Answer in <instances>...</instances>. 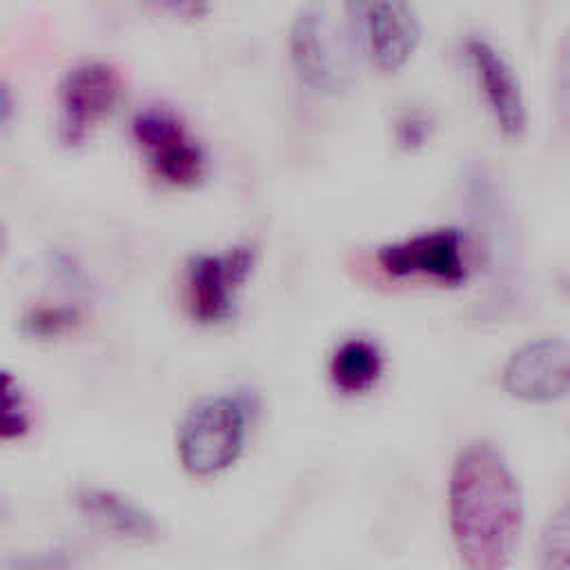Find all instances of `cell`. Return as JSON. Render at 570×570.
<instances>
[{
  "label": "cell",
  "mask_w": 570,
  "mask_h": 570,
  "mask_svg": "<svg viewBox=\"0 0 570 570\" xmlns=\"http://www.w3.org/2000/svg\"><path fill=\"white\" fill-rule=\"evenodd\" d=\"M448 521L468 570H508L523 530V494L503 452L476 439L450 468Z\"/></svg>",
  "instance_id": "obj_1"
},
{
  "label": "cell",
  "mask_w": 570,
  "mask_h": 570,
  "mask_svg": "<svg viewBox=\"0 0 570 570\" xmlns=\"http://www.w3.org/2000/svg\"><path fill=\"white\" fill-rule=\"evenodd\" d=\"M247 407L240 399L218 394L196 401L178 425L180 465L194 476H214L236 463L245 448Z\"/></svg>",
  "instance_id": "obj_2"
},
{
  "label": "cell",
  "mask_w": 570,
  "mask_h": 570,
  "mask_svg": "<svg viewBox=\"0 0 570 570\" xmlns=\"http://www.w3.org/2000/svg\"><path fill=\"white\" fill-rule=\"evenodd\" d=\"M131 136L147 167L171 187H196L207 176V151L180 114L145 105L131 118Z\"/></svg>",
  "instance_id": "obj_3"
},
{
  "label": "cell",
  "mask_w": 570,
  "mask_h": 570,
  "mask_svg": "<svg viewBox=\"0 0 570 570\" xmlns=\"http://www.w3.org/2000/svg\"><path fill=\"white\" fill-rule=\"evenodd\" d=\"M254 265L256 249L247 243L191 254L185 263V307L189 316L200 325L229 321Z\"/></svg>",
  "instance_id": "obj_4"
},
{
  "label": "cell",
  "mask_w": 570,
  "mask_h": 570,
  "mask_svg": "<svg viewBox=\"0 0 570 570\" xmlns=\"http://www.w3.org/2000/svg\"><path fill=\"white\" fill-rule=\"evenodd\" d=\"M350 33L343 31L325 7L305 4L289 24V60L298 80L321 94H336L347 87Z\"/></svg>",
  "instance_id": "obj_5"
},
{
  "label": "cell",
  "mask_w": 570,
  "mask_h": 570,
  "mask_svg": "<svg viewBox=\"0 0 570 570\" xmlns=\"http://www.w3.org/2000/svg\"><path fill=\"white\" fill-rule=\"evenodd\" d=\"M350 42L383 73L401 71L421 42V18L410 2L347 4Z\"/></svg>",
  "instance_id": "obj_6"
},
{
  "label": "cell",
  "mask_w": 570,
  "mask_h": 570,
  "mask_svg": "<svg viewBox=\"0 0 570 570\" xmlns=\"http://www.w3.org/2000/svg\"><path fill=\"white\" fill-rule=\"evenodd\" d=\"M122 91L120 71L105 60H82L69 67L58 85V140L82 145L114 111Z\"/></svg>",
  "instance_id": "obj_7"
},
{
  "label": "cell",
  "mask_w": 570,
  "mask_h": 570,
  "mask_svg": "<svg viewBox=\"0 0 570 570\" xmlns=\"http://www.w3.org/2000/svg\"><path fill=\"white\" fill-rule=\"evenodd\" d=\"M376 261L392 278H430L452 287L468 278L465 238L456 227H432L385 243Z\"/></svg>",
  "instance_id": "obj_8"
},
{
  "label": "cell",
  "mask_w": 570,
  "mask_h": 570,
  "mask_svg": "<svg viewBox=\"0 0 570 570\" xmlns=\"http://www.w3.org/2000/svg\"><path fill=\"white\" fill-rule=\"evenodd\" d=\"M465 58L499 131L521 138L528 129V102L510 60L483 36L465 38Z\"/></svg>",
  "instance_id": "obj_9"
},
{
  "label": "cell",
  "mask_w": 570,
  "mask_h": 570,
  "mask_svg": "<svg viewBox=\"0 0 570 570\" xmlns=\"http://www.w3.org/2000/svg\"><path fill=\"white\" fill-rule=\"evenodd\" d=\"M503 387L528 403H552L570 387V350L561 336H541L517 347L503 367Z\"/></svg>",
  "instance_id": "obj_10"
},
{
  "label": "cell",
  "mask_w": 570,
  "mask_h": 570,
  "mask_svg": "<svg viewBox=\"0 0 570 570\" xmlns=\"http://www.w3.org/2000/svg\"><path fill=\"white\" fill-rule=\"evenodd\" d=\"M73 503L82 517L114 537L129 541H156L160 537L156 517L116 490L80 485L73 492Z\"/></svg>",
  "instance_id": "obj_11"
},
{
  "label": "cell",
  "mask_w": 570,
  "mask_h": 570,
  "mask_svg": "<svg viewBox=\"0 0 570 570\" xmlns=\"http://www.w3.org/2000/svg\"><path fill=\"white\" fill-rule=\"evenodd\" d=\"M385 367L381 347L367 336H347L343 338L330 356V381L332 385L347 396L370 392Z\"/></svg>",
  "instance_id": "obj_12"
},
{
  "label": "cell",
  "mask_w": 570,
  "mask_h": 570,
  "mask_svg": "<svg viewBox=\"0 0 570 570\" xmlns=\"http://www.w3.org/2000/svg\"><path fill=\"white\" fill-rule=\"evenodd\" d=\"M31 428V414L18 379L0 367V441L22 439Z\"/></svg>",
  "instance_id": "obj_13"
},
{
  "label": "cell",
  "mask_w": 570,
  "mask_h": 570,
  "mask_svg": "<svg viewBox=\"0 0 570 570\" xmlns=\"http://www.w3.org/2000/svg\"><path fill=\"white\" fill-rule=\"evenodd\" d=\"M570 512L561 505L541 530L537 563L539 570H570Z\"/></svg>",
  "instance_id": "obj_14"
},
{
  "label": "cell",
  "mask_w": 570,
  "mask_h": 570,
  "mask_svg": "<svg viewBox=\"0 0 570 570\" xmlns=\"http://www.w3.org/2000/svg\"><path fill=\"white\" fill-rule=\"evenodd\" d=\"M80 321V312L71 305H38L22 316V330L29 336L51 338L71 330Z\"/></svg>",
  "instance_id": "obj_15"
},
{
  "label": "cell",
  "mask_w": 570,
  "mask_h": 570,
  "mask_svg": "<svg viewBox=\"0 0 570 570\" xmlns=\"http://www.w3.org/2000/svg\"><path fill=\"white\" fill-rule=\"evenodd\" d=\"M78 552L71 548H49V550H16L0 554L2 570H71L76 566Z\"/></svg>",
  "instance_id": "obj_16"
},
{
  "label": "cell",
  "mask_w": 570,
  "mask_h": 570,
  "mask_svg": "<svg viewBox=\"0 0 570 570\" xmlns=\"http://www.w3.org/2000/svg\"><path fill=\"white\" fill-rule=\"evenodd\" d=\"M399 142L403 147H416V145H423L425 138H428V122L423 116L419 114H405L401 120H399Z\"/></svg>",
  "instance_id": "obj_17"
},
{
  "label": "cell",
  "mask_w": 570,
  "mask_h": 570,
  "mask_svg": "<svg viewBox=\"0 0 570 570\" xmlns=\"http://www.w3.org/2000/svg\"><path fill=\"white\" fill-rule=\"evenodd\" d=\"M16 109V98H13V89L7 80L0 78V127L11 118Z\"/></svg>",
  "instance_id": "obj_18"
},
{
  "label": "cell",
  "mask_w": 570,
  "mask_h": 570,
  "mask_svg": "<svg viewBox=\"0 0 570 570\" xmlns=\"http://www.w3.org/2000/svg\"><path fill=\"white\" fill-rule=\"evenodd\" d=\"M7 247H9V234H7V225H4V220L0 218V258L4 256Z\"/></svg>",
  "instance_id": "obj_19"
},
{
  "label": "cell",
  "mask_w": 570,
  "mask_h": 570,
  "mask_svg": "<svg viewBox=\"0 0 570 570\" xmlns=\"http://www.w3.org/2000/svg\"><path fill=\"white\" fill-rule=\"evenodd\" d=\"M9 514H11V508H9V501L0 494V523L2 521H7L9 519Z\"/></svg>",
  "instance_id": "obj_20"
}]
</instances>
